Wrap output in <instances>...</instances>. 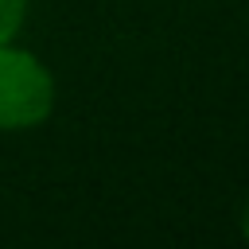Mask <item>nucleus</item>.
Instances as JSON below:
<instances>
[{
    "instance_id": "obj_1",
    "label": "nucleus",
    "mask_w": 249,
    "mask_h": 249,
    "mask_svg": "<svg viewBox=\"0 0 249 249\" xmlns=\"http://www.w3.org/2000/svg\"><path fill=\"white\" fill-rule=\"evenodd\" d=\"M54 78L51 70L12 43H0V128H35L51 117Z\"/></svg>"
},
{
    "instance_id": "obj_2",
    "label": "nucleus",
    "mask_w": 249,
    "mask_h": 249,
    "mask_svg": "<svg viewBox=\"0 0 249 249\" xmlns=\"http://www.w3.org/2000/svg\"><path fill=\"white\" fill-rule=\"evenodd\" d=\"M23 23V0H0V43H12Z\"/></svg>"
},
{
    "instance_id": "obj_3",
    "label": "nucleus",
    "mask_w": 249,
    "mask_h": 249,
    "mask_svg": "<svg viewBox=\"0 0 249 249\" xmlns=\"http://www.w3.org/2000/svg\"><path fill=\"white\" fill-rule=\"evenodd\" d=\"M241 233L249 237V206H245V214H241Z\"/></svg>"
}]
</instances>
